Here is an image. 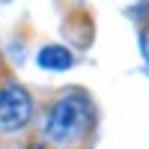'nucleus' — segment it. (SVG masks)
Returning <instances> with one entry per match:
<instances>
[{"label":"nucleus","instance_id":"4","mask_svg":"<svg viewBox=\"0 0 149 149\" xmlns=\"http://www.w3.org/2000/svg\"><path fill=\"white\" fill-rule=\"evenodd\" d=\"M140 51H143V57L149 60V27H143V33H140Z\"/></svg>","mask_w":149,"mask_h":149},{"label":"nucleus","instance_id":"5","mask_svg":"<svg viewBox=\"0 0 149 149\" xmlns=\"http://www.w3.org/2000/svg\"><path fill=\"white\" fill-rule=\"evenodd\" d=\"M30 149H45V146H30Z\"/></svg>","mask_w":149,"mask_h":149},{"label":"nucleus","instance_id":"3","mask_svg":"<svg viewBox=\"0 0 149 149\" xmlns=\"http://www.w3.org/2000/svg\"><path fill=\"white\" fill-rule=\"evenodd\" d=\"M39 66L42 69H51V72H63L72 66V51L63 45H48L39 51Z\"/></svg>","mask_w":149,"mask_h":149},{"label":"nucleus","instance_id":"1","mask_svg":"<svg viewBox=\"0 0 149 149\" xmlns=\"http://www.w3.org/2000/svg\"><path fill=\"white\" fill-rule=\"evenodd\" d=\"M90 122H93V107L86 102V95H63L48 110L45 137L60 143V146H69L86 134Z\"/></svg>","mask_w":149,"mask_h":149},{"label":"nucleus","instance_id":"2","mask_svg":"<svg viewBox=\"0 0 149 149\" xmlns=\"http://www.w3.org/2000/svg\"><path fill=\"white\" fill-rule=\"evenodd\" d=\"M33 116V98L30 93L18 84H9L0 90V131L3 134H12L24 128Z\"/></svg>","mask_w":149,"mask_h":149}]
</instances>
